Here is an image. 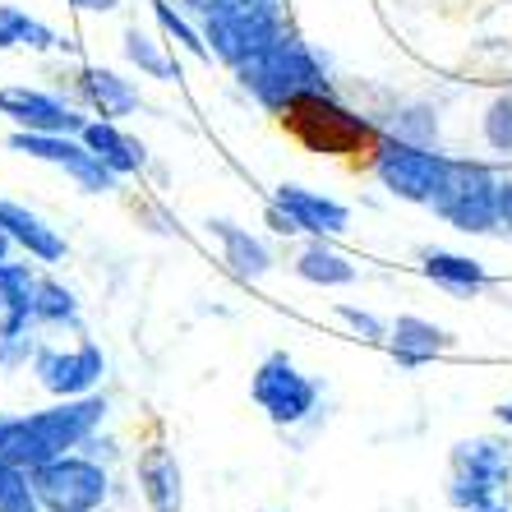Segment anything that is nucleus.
<instances>
[{"label":"nucleus","mask_w":512,"mask_h":512,"mask_svg":"<svg viewBox=\"0 0 512 512\" xmlns=\"http://www.w3.org/2000/svg\"><path fill=\"white\" fill-rule=\"evenodd\" d=\"M0 420H5V416H0Z\"/></svg>","instance_id":"33"},{"label":"nucleus","mask_w":512,"mask_h":512,"mask_svg":"<svg viewBox=\"0 0 512 512\" xmlns=\"http://www.w3.org/2000/svg\"><path fill=\"white\" fill-rule=\"evenodd\" d=\"M0 24H5V33H10L14 42H24V47H33V51L60 47L56 33H51L47 24H37V19H28V14H24V10H14V5H0Z\"/></svg>","instance_id":"23"},{"label":"nucleus","mask_w":512,"mask_h":512,"mask_svg":"<svg viewBox=\"0 0 512 512\" xmlns=\"http://www.w3.org/2000/svg\"><path fill=\"white\" fill-rule=\"evenodd\" d=\"M74 296L65 291L60 282H51V277H37V319H47V323H65L74 319Z\"/></svg>","instance_id":"24"},{"label":"nucleus","mask_w":512,"mask_h":512,"mask_svg":"<svg viewBox=\"0 0 512 512\" xmlns=\"http://www.w3.org/2000/svg\"><path fill=\"white\" fill-rule=\"evenodd\" d=\"M37 319V277L24 263H0V337H19Z\"/></svg>","instance_id":"13"},{"label":"nucleus","mask_w":512,"mask_h":512,"mask_svg":"<svg viewBox=\"0 0 512 512\" xmlns=\"http://www.w3.org/2000/svg\"><path fill=\"white\" fill-rule=\"evenodd\" d=\"M499 420H503V425H512V402H503V406H499Z\"/></svg>","instance_id":"32"},{"label":"nucleus","mask_w":512,"mask_h":512,"mask_svg":"<svg viewBox=\"0 0 512 512\" xmlns=\"http://www.w3.org/2000/svg\"><path fill=\"white\" fill-rule=\"evenodd\" d=\"M157 19H162V28H167V33L176 37V42H180V47H185V51H194V56H199V60H208V56H213V47H208V42H203V37L194 33V28L185 24V19H180L176 10H171L167 0H157Z\"/></svg>","instance_id":"26"},{"label":"nucleus","mask_w":512,"mask_h":512,"mask_svg":"<svg viewBox=\"0 0 512 512\" xmlns=\"http://www.w3.org/2000/svg\"><path fill=\"white\" fill-rule=\"evenodd\" d=\"M14 153H28V157H42L51 167H65L88 194H107L116 185V171L102 162V157L88 148V143H74L70 134H37V130H19L10 139Z\"/></svg>","instance_id":"9"},{"label":"nucleus","mask_w":512,"mask_h":512,"mask_svg":"<svg viewBox=\"0 0 512 512\" xmlns=\"http://www.w3.org/2000/svg\"><path fill=\"white\" fill-rule=\"evenodd\" d=\"M296 273L314 286H346V282H356V263H346L342 254L323 250V245H310L296 259Z\"/></svg>","instance_id":"21"},{"label":"nucleus","mask_w":512,"mask_h":512,"mask_svg":"<svg viewBox=\"0 0 512 512\" xmlns=\"http://www.w3.org/2000/svg\"><path fill=\"white\" fill-rule=\"evenodd\" d=\"M84 143L93 148L97 157H102V162H107L111 171H116V176H134V171H143V162H148L143 143L130 139L116 120H88V125H84Z\"/></svg>","instance_id":"14"},{"label":"nucleus","mask_w":512,"mask_h":512,"mask_svg":"<svg viewBox=\"0 0 512 512\" xmlns=\"http://www.w3.org/2000/svg\"><path fill=\"white\" fill-rule=\"evenodd\" d=\"M448 346H453V337L443 333V328H434L429 319L402 314V319L393 323V356H397V365H406V370H416V365L434 360L439 351H448Z\"/></svg>","instance_id":"15"},{"label":"nucleus","mask_w":512,"mask_h":512,"mask_svg":"<svg viewBox=\"0 0 512 512\" xmlns=\"http://www.w3.org/2000/svg\"><path fill=\"white\" fill-rule=\"evenodd\" d=\"M107 416V402L102 397H65L51 411H37V416H19V420H0V457H10L14 466L37 471V466L56 462L70 448L93 434Z\"/></svg>","instance_id":"1"},{"label":"nucleus","mask_w":512,"mask_h":512,"mask_svg":"<svg viewBox=\"0 0 512 512\" xmlns=\"http://www.w3.org/2000/svg\"><path fill=\"white\" fill-rule=\"evenodd\" d=\"M74 10H93V14H107V10H116L120 0H70Z\"/></svg>","instance_id":"30"},{"label":"nucleus","mask_w":512,"mask_h":512,"mask_svg":"<svg viewBox=\"0 0 512 512\" xmlns=\"http://www.w3.org/2000/svg\"><path fill=\"white\" fill-rule=\"evenodd\" d=\"M273 203L296 222V231H314V236H342L346 222H351L346 203L323 199V194L305 190V185H282Z\"/></svg>","instance_id":"12"},{"label":"nucleus","mask_w":512,"mask_h":512,"mask_svg":"<svg viewBox=\"0 0 512 512\" xmlns=\"http://www.w3.org/2000/svg\"><path fill=\"white\" fill-rule=\"evenodd\" d=\"M485 139L489 148H499V153H512V97H499L485 116Z\"/></svg>","instance_id":"27"},{"label":"nucleus","mask_w":512,"mask_h":512,"mask_svg":"<svg viewBox=\"0 0 512 512\" xmlns=\"http://www.w3.org/2000/svg\"><path fill=\"white\" fill-rule=\"evenodd\" d=\"M37 379L56 397H84L102 379V351L93 342L74 351H37Z\"/></svg>","instance_id":"10"},{"label":"nucleus","mask_w":512,"mask_h":512,"mask_svg":"<svg viewBox=\"0 0 512 512\" xmlns=\"http://www.w3.org/2000/svg\"><path fill=\"white\" fill-rule=\"evenodd\" d=\"M282 33L286 28L277 0H217L203 14V42H213V56L227 60L231 70L259 56L263 47H273Z\"/></svg>","instance_id":"4"},{"label":"nucleus","mask_w":512,"mask_h":512,"mask_svg":"<svg viewBox=\"0 0 512 512\" xmlns=\"http://www.w3.org/2000/svg\"><path fill=\"white\" fill-rule=\"evenodd\" d=\"M0 227L10 231V240H19V245H24L28 254H37V259H47V263L65 259V240H60L56 231H51L37 213L19 208V203L0 199Z\"/></svg>","instance_id":"16"},{"label":"nucleus","mask_w":512,"mask_h":512,"mask_svg":"<svg viewBox=\"0 0 512 512\" xmlns=\"http://www.w3.org/2000/svg\"><path fill=\"white\" fill-rule=\"evenodd\" d=\"M125 56H130L134 65H139V70L153 74V79H176V70H171V60L162 56V51H157L153 42H148V37L139 33V28H130V33H125Z\"/></svg>","instance_id":"25"},{"label":"nucleus","mask_w":512,"mask_h":512,"mask_svg":"<svg viewBox=\"0 0 512 512\" xmlns=\"http://www.w3.org/2000/svg\"><path fill=\"white\" fill-rule=\"evenodd\" d=\"M33 494L51 512H93L107 499V471L84 457H56V462L33 471Z\"/></svg>","instance_id":"7"},{"label":"nucleus","mask_w":512,"mask_h":512,"mask_svg":"<svg viewBox=\"0 0 512 512\" xmlns=\"http://www.w3.org/2000/svg\"><path fill=\"white\" fill-rule=\"evenodd\" d=\"M443 222H453L457 231H471V236H485V231L499 227V180L489 176L485 167H471V162H453L448 180H443L439 199L429 203Z\"/></svg>","instance_id":"5"},{"label":"nucleus","mask_w":512,"mask_h":512,"mask_svg":"<svg viewBox=\"0 0 512 512\" xmlns=\"http://www.w3.org/2000/svg\"><path fill=\"white\" fill-rule=\"evenodd\" d=\"M512 448L499 439H462L453 448L448 499L462 512H512Z\"/></svg>","instance_id":"3"},{"label":"nucleus","mask_w":512,"mask_h":512,"mask_svg":"<svg viewBox=\"0 0 512 512\" xmlns=\"http://www.w3.org/2000/svg\"><path fill=\"white\" fill-rule=\"evenodd\" d=\"M84 93L93 97V107L102 111V120L130 116L139 107V93H134L130 79H120L116 70H84Z\"/></svg>","instance_id":"20"},{"label":"nucleus","mask_w":512,"mask_h":512,"mask_svg":"<svg viewBox=\"0 0 512 512\" xmlns=\"http://www.w3.org/2000/svg\"><path fill=\"white\" fill-rule=\"evenodd\" d=\"M420 273L429 277V282H439L443 291H453V296L471 300L485 291V268H480L476 259H466V254H448V250H434L425 254V263H420Z\"/></svg>","instance_id":"17"},{"label":"nucleus","mask_w":512,"mask_h":512,"mask_svg":"<svg viewBox=\"0 0 512 512\" xmlns=\"http://www.w3.org/2000/svg\"><path fill=\"white\" fill-rule=\"evenodd\" d=\"M337 319H346L356 333H365V337H383V323L374 319V314H365V310H356V305H337Z\"/></svg>","instance_id":"28"},{"label":"nucleus","mask_w":512,"mask_h":512,"mask_svg":"<svg viewBox=\"0 0 512 512\" xmlns=\"http://www.w3.org/2000/svg\"><path fill=\"white\" fill-rule=\"evenodd\" d=\"M5 250H10V231L0 227V263H5Z\"/></svg>","instance_id":"31"},{"label":"nucleus","mask_w":512,"mask_h":512,"mask_svg":"<svg viewBox=\"0 0 512 512\" xmlns=\"http://www.w3.org/2000/svg\"><path fill=\"white\" fill-rule=\"evenodd\" d=\"M208 227H213V236L222 240V250H227V263L236 268L240 277H263L268 268H273L268 250H263V245L250 236V231H240L236 222H222V217H217V222H208Z\"/></svg>","instance_id":"19"},{"label":"nucleus","mask_w":512,"mask_h":512,"mask_svg":"<svg viewBox=\"0 0 512 512\" xmlns=\"http://www.w3.org/2000/svg\"><path fill=\"white\" fill-rule=\"evenodd\" d=\"M139 480H143V499H148L153 512H180V466L167 448H148Z\"/></svg>","instance_id":"18"},{"label":"nucleus","mask_w":512,"mask_h":512,"mask_svg":"<svg viewBox=\"0 0 512 512\" xmlns=\"http://www.w3.org/2000/svg\"><path fill=\"white\" fill-rule=\"evenodd\" d=\"M448 171H453V162L443 153L420 148V143H402V139L379 143V180L406 203H434Z\"/></svg>","instance_id":"6"},{"label":"nucleus","mask_w":512,"mask_h":512,"mask_svg":"<svg viewBox=\"0 0 512 512\" xmlns=\"http://www.w3.org/2000/svg\"><path fill=\"white\" fill-rule=\"evenodd\" d=\"M250 393H254V402L268 411V420H273V425H300V420L314 411V402H319L314 379H305V374L291 365V356H286V351H273V356L254 370Z\"/></svg>","instance_id":"8"},{"label":"nucleus","mask_w":512,"mask_h":512,"mask_svg":"<svg viewBox=\"0 0 512 512\" xmlns=\"http://www.w3.org/2000/svg\"><path fill=\"white\" fill-rule=\"evenodd\" d=\"M499 222L512 227V180H499Z\"/></svg>","instance_id":"29"},{"label":"nucleus","mask_w":512,"mask_h":512,"mask_svg":"<svg viewBox=\"0 0 512 512\" xmlns=\"http://www.w3.org/2000/svg\"><path fill=\"white\" fill-rule=\"evenodd\" d=\"M236 74L240 88H250L263 107H296L305 97L328 93V79H323L314 51L291 33H282L273 47H263L245 65H236Z\"/></svg>","instance_id":"2"},{"label":"nucleus","mask_w":512,"mask_h":512,"mask_svg":"<svg viewBox=\"0 0 512 512\" xmlns=\"http://www.w3.org/2000/svg\"><path fill=\"white\" fill-rule=\"evenodd\" d=\"M0 512H37L33 471L14 466L10 457H0Z\"/></svg>","instance_id":"22"},{"label":"nucleus","mask_w":512,"mask_h":512,"mask_svg":"<svg viewBox=\"0 0 512 512\" xmlns=\"http://www.w3.org/2000/svg\"><path fill=\"white\" fill-rule=\"evenodd\" d=\"M0 116H10L19 130L37 134H84L88 120L65 111L56 97L33 93V88H0Z\"/></svg>","instance_id":"11"}]
</instances>
